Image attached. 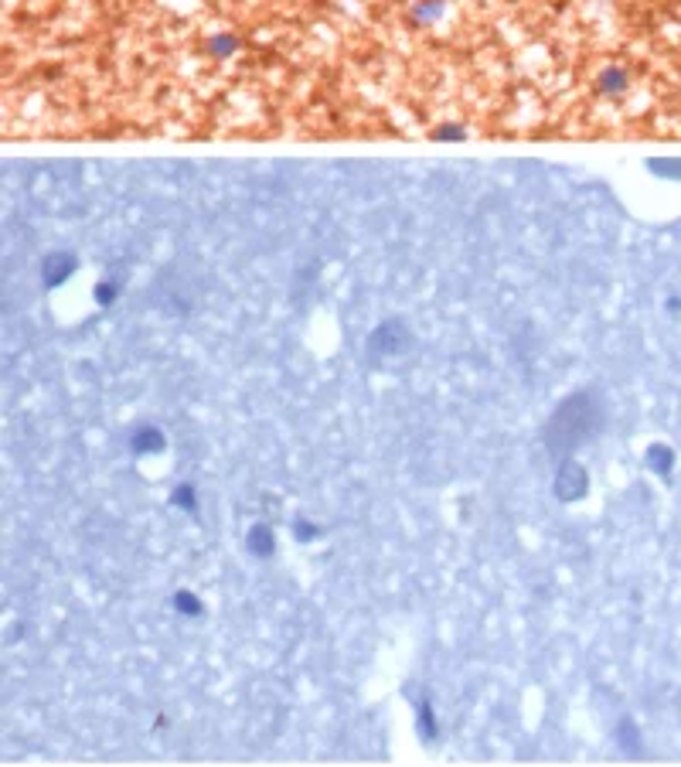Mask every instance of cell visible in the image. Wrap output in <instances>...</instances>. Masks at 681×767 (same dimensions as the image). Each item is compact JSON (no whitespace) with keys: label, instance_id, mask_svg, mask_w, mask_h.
Masks as SVG:
<instances>
[{"label":"cell","instance_id":"cell-2","mask_svg":"<svg viewBox=\"0 0 681 767\" xmlns=\"http://www.w3.org/2000/svg\"><path fill=\"white\" fill-rule=\"evenodd\" d=\"M246 542H249V552H252V556H259V560H266V556H273V552H276V539H273V532H269V525H252Z\"/></svg>","mask_w":681,"mask_h":767},{"label":"cell","instance_id":"cell-4","mask_svg":"<svg viewBox=\"0 0 681 767\" xmlns=\"http://www.w3.org/2000/svg\"><path fill=\"white\" fill-rule=\"evenodd\" d=\"M416 723H419V733L426 736V740H436V716H433V706H430V699H419V706H416Z\"/></svg>","mask_w":681,"mask_h":767},{"label":"cell","instance_id":"cell-3","mask_svg":"<svg viewBox=\"0 0 681 767\" xmlns=\"http://www.w3.org/2000/svg\"><path fill=\"white\" fill-rule=\"evenodd\" d=\"M174 611L184 614V617H202L204 604L194 594H191V590H177V594H174Z\"/></svg>","mask_w":681,"mask_h":767},{"label":"cell","instance_id":"cell-6","mask_svg":"<svg viewBox=\"0 0 681 767\" xmlns=\"http://www.w3.org/2000/svg\"><path fill=\"white\" fill-rule=\"evenodd\" d=\"M321 535V529L313 525V522H307V518H296L293 522V539L296 542H313Z\"/></svg>","mask_w":681,"mask_h":767},{"label":"cell","instance_id":"cell-1","mask_svg":"<svg viewBox=\"0 0 681 767\" xmlns=\"http://www.w3.org/2000/svg\"><path fill=\"white\" fill-rule=\"evenodd\" d=\"M164 443H167V437H164L157 426H140V430L130 433V451H133L137 457L160 454V451H164Z\"/></svg>","mask_w":681,"mask_h":767},{"label":"cell","instance_id":"cell-5","mask_svg":"<svg viewBox=\"0 0 681 767\" xmlns=\"http://www.w3.org/2000/svg\"><path fill=\"white\" fill-rule=\"evenodd\" d=\"M170 505L181 508V512H194V508H198V491L191 485H177L174 495H170Z\"/></svg>","mask_w":681,"mask_h":767}]
</instances>
